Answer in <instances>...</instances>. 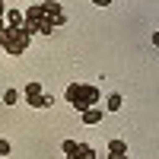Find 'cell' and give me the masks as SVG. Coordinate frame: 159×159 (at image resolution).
Here are the masks:
<instances>
[{"label": "cell", "instance_id": "obj_14", "mask_svg": "<svg viewBox=\"0 0 159 159\" xmlns=\"http://www.w3.org/2000/svg\"><path fill=\"white\" fill-rule=\"evenodd\" d=\"M92 3H96V7H108L111 0H92Z\"/></svg>", "mask_w": 159, "mask_h": 159}, {"label": "cell", "instance_id": "obj_11", "mask_svg": "<svg viewBox=\"0 0 159 159\" xmlns=\"http://www.w3.org/2000/svg\"><path fill=\"white\" fill-rule=\"evenodd\" d=\"M80 159H96V150L86 147V143H80Z\"/></svg>", "mask_w": 159, "mask_h": 159}, {"label": "cell", "instance_id": "obj_1", "mask_svg": "<svg viewBox=\"0 0 159 159\" xmlns=\"http://www.w3.org/2000/svg\"><path fill=\"white\" fill-rule=\"evenodd\" d=\"M64 96H67V102L73 105V111H80V115L86 108H96L99 105V89L89 86V83H70Z\"/></svg>", "mask_w": 159, "mask_h": 159}, {"label": "cell", "instance_id": "obj_15", "mask_svg": "<svg viewBox=\"0 0 159 159\" xmlns=\"http://www.w3.org/2000/svg\"><path fill=\"white\" fill-rule=\"evenodd\" d=\"M0 16H3V0H0Z\"/></svg>", "mask_w": 159, "mask_h": 159}, {"label": "cell", "instance_id": "obj_2", "mask_svg": "<svg viewBox=\"0 0 159 159\" xmlns=\"http://www.w3.org/2000/svg\"><path fill=\"white\" fill-rule=\"evenodd\" d=\"M0 48H3L7 54H13V57L25 54V48H29V35L22 32V25H3V29H0Z\"/></svg>", "mask_w": 159, "mask_h": 159}, {"label": "cell", "instance_id": "obj_12", "mask_svg": "<svg viewBox=\"0 0 159 159\" xmlns=\"http://www.w3.org/2000/svg\"><path fill=\"white\" fill-rule=\"evenodd\" d=\"M0 156H10V140H0Z\"/></svg>", "mask_w": 159, "mask_h": 159}, {"label": "cell", "instance_id": "obj_13", "mask_svg": "<svg viewBox=\"0 0 159 159\" xmlns=\"http://www.w3.org/2000/svg\"><path fill=\"white\" fill-rule=\"evenodd\" d=\"M108 159H127V153H108Z\"/></svg>", "mask_w": 159, "mask_h": 159}, {"label": "cell", "instance_id": "obj_7", "mask_svg": "<svg viewBox=\"0 0 159 159\" xmlns=\"http://www.w3.org/2000/svg\"><path fill=\"white\" fill-rule=\"evenodd\" d=\"M3 22L7 25H22V10H7L3 13Z\"/></svg>", "mask_w": 159, "mask_h": 159}, {"label": "cell", "instance_id": "obj_10", "mask_svg": "<svg viewBox=\"0 0 159 159\" xmlns=\"http://www.w3.org/2000/svg\"><path fill=\"white\" fill-rule=\"evenodd\" d=\"M19 102V89H7L3 92V105H16Z\"/></svg>", "mask_w": 159, "mask_h": 159}, {"label": "cell", "instance_id": "obj_5", "mask_svg": "<svg viewBox=\"0 0 159 159\" xmlns=\"http://www.w3.org/2000/svg\"><path fill=\"white\" fill-rule=\"evenodd\" d=\"M38 7H42V10L48 13V16H64V7L57 3V0H42Z\"/></svg>", "mask_w": 159, "mask_h": 159}, {"label": "cell", "instance_id": "obj_3", "mask_svg": "<svg viewBox=\"0 0 159 159\" xmlns=\"http://www.w3.org/2000/svg\"><path fill=\"white\" fill-rule=\"evenodd\" d=\"M22 99H25L29 108H51V105H54V99L45 96L42 83H25V86H22Z\"/></svg>", "mask_w": 159, "mask_h": 159}, {"label": "cell", "instance_id": "obj_4", "mask_svg": "<svg viewBox=\"0 0 159 159\" xmlns=\"http://www.w3.org/2000/svg\"><path fill=\"white\" fill-rule=\"evenodd\" d=\"M102 115H105V111H102L99 105H96V108H86V111L80 115V118H83V124H99V121H102Z\"/></svg>", "mask_w": 159, "mask_h": 159}, {"label": "cell", "instance_id": "obj_8", "mask_svg": "<svg viewBox=\"0 0 159 159\" xmlns=\"http://www.w3.org/2000/svg\"><path fill=\"white\" fill-rule=\"evenodd\" d=\"M61 147H64V153H67V156H80V143H76V140H64Z\"/></svg>", "mask_w": 159, "mask_h": 159}, {"label": "cell", "instance_id": "obj_9", "mask_svg": "<svg viewBox=\"0 0 159 159\" xmlns=\"http://www.w3.org/2000/svg\"><path fill=\"white\" fill-rule=\"evenodd\" d=\"M108 153H127V143H124V140H118V137L108 140Z\"/></svg>", "mask_w": 159, "mask_h": 159}, {"label": "cell", "instance_id": "obj_16", "mask_svg": "<svg viewBox=\"0 0 159 159\" xmlns=\"http://www.w3.org/2000/svg\"><path fill=\"white\" fill-rule=\"evenodd\" d=\"M3 25H7V22H3V16H0V29H3Z\"/></svg>", "mask_w": 159, "mask_h": 159}, {"label": "cell", "instance_id": "obj_6", "mask_svg": "<svg viewBox=\"0 0 159 159\" xmlns=\"http://www.w3.org/2000/svg\"><path fill=\"white\" fill-rule=\"evenodd\" d=\"M105 108H108V111H121V108H124V96H118V92H111V96L105 99Z\"/></svg>", "mask_w": 159, "mask_h": 159}]
</instances>
